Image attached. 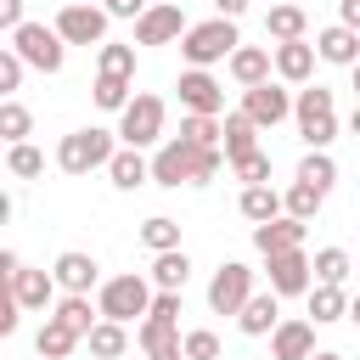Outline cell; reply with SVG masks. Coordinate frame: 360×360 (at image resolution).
I'll return each mask as SVG.
<instances>
[{"mask_svg":"<svg viewBox=\"0 0 360 360\" xmlns=\"http://www.w3.org/2000/svg\"><path fill=\"white\" fill-rule=\"evenodd\" d=\"M292 118H298V135H304L309 152H326L338 141V101H332L326 84H304L298 101H292Z\"/></svg>","mask_w":360,"mask_h":360,"instance_id":"obj_1","label":"cell"},{"mask_svg":"<svg viewBox=\"0 0 360 360\" xmlns=\"http://www.w3.org/2000/svg\"><path fill=\"white\" fill-rule=\"evenodd\" d=\"M152 298H158V287L146 281V276H112V281H101V292H96V309H101V321H118V326H129L135 315L146 321L152 315Z\"/></svg>","mask_w":360,"mask_h":360,"instance_id":"obj_2","label":"cell"},{"mask_svg":"<svg viewBox=\"0 0 360 360\" xmlns=\"http://www.w3.org/2000/svg\"><path fill=\"white\" fill-rule=\"evenodd\" d=\"M236 45H242L236 22H231V17H208V22H191V28H186L180 56H186L191 68H214V62H231Z\"/></svg>","mask_w":360,"mask_h":360,"instance_id":"obj_3","label":"cell"},{"mask_svg":"<svg viewBox=\"0 0 360 360\" xmlns=\"http://www.w3.org/2000/svg\"><path fill=\"white\" fill-rule=\"evenodd\" d=\"M112 158H118V146H112V135L96 129V124L56 141V169H62V174H90V169H107Z\"/></svg>","mask_w":360,"mask_h":360,"instance_id":"obj_4","label":"cell"},{"mask_svg":"<svg viewBox=\"0 0 360 360\" xmlns=\"http://www.w3.org/2000/svg\"><path fill=\"white\" fill-rule=\"evenodd\" d=\"M11 51H17L34 73H62V62H68V39H62L56 28H45V22H22V28L11 34Z\"/></svg>","mask_w":360,"mask_h":360,"instance_id":"obj_5","label":"cell"},{"mask_svg":"<svg viewBox=\"0 0 360 360\" xmlns=\"http://www.w3.org/2000/svg\"><path fill=\"white\" fill-rule=\"evenodd\" d=\"M118 141L124 146H158L163 141V96H152V90H135V101L118 112Z\"/></svg>","mask_w":360,"mask_h":360,"instance_id":"obj_6","label":"cell"},{"mask_svg":"<svg viewBox=\"0 0 360 360\" xmlns=\"http://www.w3.org/2000/svg\"><path fill=\"white\" fill-rule=\"evenodd\" d=\"M197 163H202V146H191L186 135H169L152 158V186H169V191L197 186Z\"/></svg>","mask_w":360,"mask_h":360,"instance_id":"obj_7","label":"cell"},{"mask_svg":"<svg viewBox=\"0 0 360 360\" xmlns=\"http://www.w3.org/2000/svg\"><path fill=\"white\" fill-rule=\"evenodd\" d=\"M264 281H270L276 298H309V287H315V259H309L304 248L276 253V259H264Z\"/></svg>","mask_w":360,"mask_h":360,"instance_id":"obj_8","label":"cell"},{"mask_svg":"<svg viewBox=\"0 0 360 360\" xmlns=\"http://www.w3.org/2000/svg\"><path fill=\"white\" fill-rule=\"evenodd\" d=\"M107 22H112L107 6H79V0H68L51 28H56L68 45H96V51H101V45H107Z\"/></svg>","mask_w":360,"mask_h":360,"instance_id":"obj_9","label":"cell"},{"mask_svg":"<svg viewBox=\"0 0 360 360\" xmlns=\"http://www.w3.org/2000/svg\"><path fill=\"white\" fill-rule=\"evenodd\" d=\"M248 298H253V270H248L242 259H225V264L214 270V281H208V309H214V315H242Z\"/></svg>","mask_w":360,"mask_h":360,"instance_id":"obj_10","label":"cell"},{"mask_svg":"<svg viewBox=\"0 0 360 360\" xmlns=\"http://www.w3.org/2000/svg\"><path fill=\"white\" fill-rule=\"evenodd\" d=\"M180 39H186V6L174 0L146 6V17L135 22V45H180Z\"/></svg>","mask_w":360,"mask_h":360,"instance_id":"obj_11","label":"cell"},{"mask_svg":"<svg viewBox=\"0 0 360 360\" xmlns=\"http://www.w3.org/2000/svg\"><path fill=\"white\" fill-rule=\"evenodd\" d=\"M174 90H180V107H186V112H208V118L225 112V90H219V79H214L208 68H186Z\"/></svg>","mask_w":360,"mask_h":360,"instance_id":"obj_12","label":"cell"},{"mask_svg":"<svg viewBox=\"0 0 360 360\" xmlns=\"http://www.w3.org/2000/svg\"><path fill=\"white\" fill-rule=\"evenodd\" d=\"M242 112L259 124V129H276L281 118H292V96L281 90V84H253V90H242Z\"/></svg>","mask_w":360,"mask_h":360,"instance_id":"obj_13","label":"cell"},{"mask_svg":"<svg viewBox=\"0 0 360 360\" xmlns=\"http://www.w3.org/2000/svg\"><path fill=\"white\" fill-rule=\"evenodd\" d=\"M304 219H292V214H281V219H270V225H253V248L264 253V259H276V253H292V248H304Z\"/></svg>","mask_w":360,"mask_h":360,"instance_id":"obj_14","label":"cell"},{"mask_svg":"<svg viewBox=\"0 0 360 360\" xmlns=\"http://www.w3.org/2000/svg\"><path fill=\"white\" fill-rule=\"evenodd\" d=\"M270 360H315V321H281L270 332Z\"/></svg>","mask_w":360,"mask_h":360,"instance_id":"obj_15","label":"cell"},{"mask_svg":"<svg viewBox=\"0 0 360 360\" xmlns=\"http://www.w3.org/2000/svg\"><path fill=\"white\" fill-rule=\"evenodd\" d=\"M51 276H56V287L62 292H90L96 281H101V264L90 259V253H79V248H68L56 264H51Z\"/></svg>","mask_w":360,"mask_h":360,"instance_id":"obj_16","label":"cell"},{"mask_svg":"<svg viewBox=\"0 0 360 360\" xmlns=\"http://www.w3.org/2000/svg\"><path fill=\"white\" fill-rule=\"evenodd\" d=\"M315 56L332 62V68H354V62H360V34L343 28V22H332V28L315 34Z\"/></svg>","mask_w":360,"mask_h":360,"instance_id":"obj_17","label":"cell"},{"mask_svg":"<svg viewBox=\"0 0 360 360\" xmlns=\"http://www.w3.org/2000/svg\"><path fill=\"white\" fill-rule=\"evenodd\" d=\"M270 51H276V79H281V84H309V73H315V45H309V39L270 45Z\"/></svg>","mask_w":360,"mask_h":360,"instance_id":"obj_18","label":"cell"},{"mask_svg":"<svg viewBox=\"0 0 360 360\" xmlns=\"http://www.w3.org/2000/svg\"><path fill=\"white\" fill-rule=\"evenodd\" d=\"M225 68H231V79H236L242 90H253V84H264V79H270L276 51H264V45H236V56H231Z\"/></svg>","mask_w":360,"mask_h":360,"instance_id":"obj_19","label":"cell"},{"mask_svg":"<svg viewBox=\"0 0 360 360\" xmlns=\"http://www.w3.org/2000/svg\"><path fill=\"white\" fill-rule=\"evenodd\" d=\"M6 287L17 292L22 309H56V276H51V270H28V264H22V276L6 281Z\"/></svg>","mask_w":360,"mask_h":360,"instance_id":"obj_20","label":"cell"},{"mask_svg":"<svg viewBox=\"0 0 360 360\" xmlns=\"http://www.w3.org/2000/svg\"><path fill=\"white\" fill-rule=\"evenodd\" d=\"M236 326H242L248 338H270V332L281 326V298H276V292H253V298L242 304Z\"/></svg>","mask_w":360,"mask_h":360,"instance_id":"obj_21","label":"cell"},{"mask_svg":"<svg viewBox=\"0 0 360 360\" xmlns=\"http://www.w3.org/2000/svg\"><path fill=\"white\" fill-rule=\"evenodd\" d=\"M236 208H242V219H253V225H270V219H281V214H287V197H281L276 186H242Z\"/></svg>","mask_w":360,"mask_h":360,"instance_id":"obj_22","label":"cell"},{"mask_svg":"<svg viewBox=\"0 0 360 360\" xmlns=\"http://www.w3.org/2000/svg\"><path fill=\"white\" fill-rule=\"evenodd\" d=\"M51 321H62L68 332L90 338V332H96V321H101V309L90 304V292H62V298H56V309H51Z\"/></svg>","mask_w":360,"mask_h":360,"instance_id":"obj_23","label":"cell"},{"mask_svg":"<svg viewBox=\"0 0 360 360\" xmlns=\"http://www.w3.org/2000/svg\"><path fill=\"white\" fill-rule=\"evenodd\" d=\"M259 152V124L236 107V112H225V158L231 163H242V158H253Z\"/></svg>","mask_w":360,"mask_h":360,"instance_id":"obj_24","label":"cell"},{"mask_svg":"<svg viewBox=\"0 0 360 360\" xmlns=\"http://www.w3.org/2000/svg\"><path fill=\"white\" fill-rule=\"evenodd\" d=\"M186 281H191V259H186V248H174V253H152V287H158V292H186Z\"/></svg>","mask_w":360,"mask_h":360,"instance_id":"obj_25","label":"cell"},{"mask_svg":"<svg viewBox=\"0 0 360 360\" xmlns=\"http://www.w3.org/2000/svg\"><path fill=\"white\" fill-rule=\"evenodd\" d=\"M264 34L276 39V45H292V39H304L309 34V17H304V6H270V17H264Z\"/></svg>","mask_w":360,"mask_h":360,"instance_id":"obj_26","label":"cell"},{"mask_svg":"<svg viewBox=\"0 0 360 360\" xmlns=\"http://www.w3.org/2000/svg\"><path fill=\"white\" fill-rule=\"evenodd\" d=\"M107 180H112L118 191H135V186H146V180H152V163H146L135 146H118V158L107 163Z\"/></svg>","mask_w":360,"mask_h":360,"instance_id":"obj_27","label":"cell"},{"mask_svg":"<svg viewBox=\"0 0 360 360\" xmlns=\"http://www.w3.org/2000/svg\"><path fill=\"white\" fill-rule=\"evenodd\" d=\"M349 315V298H343V287H309V321L315 326H332V321H343Z\"/></svg>","mask_w":360,"mask_h":360,"instance_id":"obj_28","label":"cell"},{"mask_svg":"<svg viewBox=\"0 0 360 360\" xmlns=\"http://www.w3.org/2000/svg\"><path fill=\"white\" fill-rule=\"evenodd\" d=\"M73 343H84L79 332H68L62 321H45L39 332H34V349H39V360H68L73 354Z\"/></svg>","mask_w":360,"mask_h":360,"instance_id":"obj_29","label":"cell"},{"mask_svg":"<svg viewBox=\"0 0 360 360\" xmlns=\"http://www.w3.org/2000/svg\"><path fill=\"white\" fill-rule=\"evenodd\" d=\"M298 180L315 186V191L326 197V191L338 186V163H332V152H304V158H298Z\"/></svg>","mask_w":360,"mask_h":360,"instance_id":"obj_30","label":"cell"},{"mask_svg":"<svg viewBox=\"0 0 360 360\" xmlns=\"http://www.w3.org/2000/svg\"><path fill=\"white\" fill-rule=\"evenodd\" d=\"M84 343H90L96 360H118V354H129V332H124L118 321H96V332H90Z\"/></svg>","mask_w":360,"mask_h":360,"instance_id":"obj_31","label":"cell"},{"mask_svg":"<svg viewBox=\"0 0 360 360\" xmlns=\"http://www.w3.org/2000/svg\"><path fill=\"white\" fill-rule=\"evenodd\" d=\"M180 135L191 146H225V118H208V112H186L180 118Z\"/></svg>","mask_w":360,"mask_h":360,"instance_id":"obj_32","label":"cell"},{"mask_svg":"<svg viewBox=\"0 0 360 360\" xmlns=\"http://www.w3.org/2000/svg\"><path fill=\"white\" fill-rule=\"evenodd\" d=\"M141 242H146L152 253H174V248H180V219H169V214L141 219Z\"/></svg>","mask_w":360,"mask_h":360,"instance_id":"obj_33","label":"cell"},{"mask_svg":"<svg viewBox=\"0 0 360 360\" xmlns=\"http://www.w3.org/2000/svg\"><path fill=\"white\" fill-rule=\"evenodd\" d=\"M96 73H107V79H135V45H101L96 51Z\"/></svg>","mask_w":360,"mask_h":360,"instance_id":"obj_34","label":"cell"},{"mask_svg":"<svg viewBox=\"0 0 360 360\" xmlns=\"http://www.w3.org/2000/svg\"><path fill=\"white\" fill-rule=\"evenodd\" d=\"M6 174H11V180H34V174H45V152H39L34 141L6 146Z\"/></svg>","mask_w":360,"mask_h":360,"instance_id":"obj_35","label":"cell"},{"mask_svg":"<svg viewBox=\"0 0 360 360\" xmlns=\"http://www.w3.org/2000/svg\"><path fill=\"white\" fill-rule=\"evenodd\" d=\"M90 96H96V107H101V112H124V107L135 101V96H129V79H107V73H96Z\"/></svg>","mask_w":360,"mask_h":360,"instance_id":"obj_36","label":"cell"},{"mask_svg":"<svg viewBox=\"0 0 360 360\" xmlns=\"http://www.w3.org/2000/svg\"><path fill=\"white\" fill-rule=\"evenodd\" d=\"M28 129H34V112L22 101H0V135H6V146H22Z\"/></svg>","mask_w":360,"mask_h":360,"instance_id":"obj_37","label":"cell"},{"mask_svg":"<svg viewBox=\"0 0 360 360\" xmlns=\"http://www.w3.org/2000/svg\"><path fill=\"white\" fill-rule=\"evenodd\" d=\"M349 270H354V264H349L343 248H321V253H315V281H321V287H343Z\"/></svg>","mask_w":360,"mask_h":360,"instance_id":"obj_38","label":"cell"},{"mask_svg":"<svg viewBox=\"0 0 360 360\" xmlns=\"http://www.w3.org/2000/svg\"><path fill=\"white\" fill-rule=\"evenodd\" d=\"M281 197H287V214H292V219H304V225H309V219L321 214V202H326V197H321L315 186H304V180H292Z\"/></svg>","mask_w":360,"mask_h":360,"instance_id":"obj_39","label":"cell"},{"mask_svg":"<svg viewBox=\"0 0 360 360\" xmlns=\"http://www.w3.org/2000/svg\"><path fill=\"white\" fill-rule=\"evenodd\" d=\"M22 68H28V62H22V56H17L11 45H6V51H0V96H6V101H17V84H22Z\"/></svg>","mask_w":360,"mask_h":360,"instance_id":"obj_40","label":"cell"},{"mask_svg":"<svg viewBox=\"0 0 360 360\" xmlns=\"http://www.w3.org/2000/svg\"><path fill=\"white\" fill-rule=\"evenodd\" d=\"M231 169H236V180H242V186H270V152H264V146H259L253 158L231 163Z\"/></svg>","mask_w":360,"mask_h":360,"instance_id":"obj_41","label":"cell"},{"mask_svg":"<svg viewBox=\"0 0 360 360\" xmlns=\"http://www.w3.org/2000/svg\"><path fill=\"white\" fill-rule=\"evenodd\" d=\"M186 360H219V338H214L208 326L186 332Z\"/></svg>","mask_w":360,"mask_h":360,"instance_id":"obj_42","label":"cell"},{"mask_svg":"<svg viewBox=\"0 0 360 360\" xmlns=\"http://www.w3.org/2000/svg\"><path fill=\"white\" fill-rule=\"evenodd\" d=\"M146 321H158V326H180V292H158Z\"/></svg>","mask_w":360,"mask_h":360,"instance_id":"obj_43","label":"cell"},{"mask_svg":"<svg viewBox=\"0 0 360 360\" xmlns=\"http://www.w3.org/2000/svg\"><path fill=\"white\" fill-rule=\"evenodd\" d=\"M146 360H186V332H180V338H163V343H152V349H146Z\"/></svg>","mask_w":360,"mask_h":360,"instance_id":"obj_44","label":"cell"},{"mask_svg":"<svg viewBox=\"0 0 360 360\" xmlns=\"http://www.w3.org/2000/svg\"><path fill=\"white\" fill-rule=\"evenodd\" d=\"M17 309H22V304H17V292L6 287V292H0V332H6V338L17 332Z\"/></svg>","mask_w":360,"mask_h":360,"instance_id":"obj_45","label":"cell"},{"mask_svg":"<svg viewBox=\"0 0 360 360\" xmlns=\"http://www.w3.org/2000/svg\"><path fill=\"white\" fill-rule=\"evenodd\" d=\"M22 22H28V17H22V0H0V28H6V34H17Z\"/></svg>","mask_w":360,"mask_h":360,"instance_id":"obj_46","label":"cell"},{"mask_svg":"<svg viewBox=\"0 0 360 360\" xmlns=\"http://www.w3.org/2000/svg\"><path fill=\"white\" fill-rule=\"evenodd\" d=\"M107 17H129V22H141V17H146V0H107Z\"/></svg>","mask_w":360,"mask_h":360,"instance_id":"obj_47","label":"cell"},{"mask_svg":"<svg viewBox=\"0 0 360 360\" xmlns=\"http://www.w3.org/2000/svg\"><path fill=\"white\" fill-rule=\"evenodd\" d=\"M338 22L360 34V0H338Z\"/></svg>","mask_w":360,"mask_h":360,"instance_id":"obj_48","label":"cell"},{"mask_svg":"<svg viewBox=\"0 0 360 360\" xmlns=\"http://www.w3.org/2000/svg\"><path fill=\"white\" fill-rule=\"evenodd\" d=\"M214 11H219V17H231V22H236V17H242V11H248V0H214Z\"/></svg>","mask_w":360,"mask_h":360,"instance_id":"obj_49","label":"cell"},{"mask_svg":"<svg viewBox=\"0 0 360 360\" xmlns=\"http://www.w3.org/2000/svg\"><path fill=\"white\" fill-rule=\"evenodd\" d=\"M349 321H354V326H360V292H354V298H349Z\"/></svg>","mask_w":360,"mask_h":360,"instance_id":"obj_50","label":"cell"},{"mask_svg":"<svg viewBox=\"0 0 360 360\" xmlns=\"http://www.w3.org/2000/svg\"><path fill=\"white\" fill-rule=\"evenodd\" d=\"M349 129H354V135H360V101H354V112H349Z\"/></svg>","mask_w":360,"mask_h":360,"instance_id":"obj_51","label":"cell"},{"mask_svg":"<svg viewBox=\"0 0 360 360\" xmlns=\"http://www.w3.org/2000/svg\"><path fill=\"white\" fill-rule=\"evenodd\" d=\"M315 360H343V354L338 349H315Z\"/></svg>","mask_w":360,"mask_h":360,"instance_id":"obj_52","label":"cell"},{"mask_svg":"<svg viewBox=\"0 0 360 360\" xmlns=\"http://www.w3.org/2000/svg\"><path fill=\"white\" fill-rule=\"evenodd\" d=\"M349 73H354V101H360V62H354V68H349Z\"/></svg>","mask_w":360,"mask_h":360,"instance_id":"obj_53","label":"cell"},{"mask_svg":"<svg viewBox=\"0 0 360 360\" xmlns=\"http://www.w3.org/2000/svg\"><path fill=\"white\" fill-rule=\"evenodd\" d=\"M174 6H186V0H174Z\"/></svg>","mask_w":360,"mask_h":360,"instance_id":"obj_54","label":"cell"},{"mask_svg":"<svg viewBox=\"0 0 360 360\" xmlns=\"http://www.w3.org/2000/svg\"><path fill=\"white\" fill-rule=\"evenodd\" d=\"M79 6H90V0H79Z\"/></svg>","mask_w":360,"mask_h":360,"instance_id":"obj_55","label":"cell"}]
</instances>
